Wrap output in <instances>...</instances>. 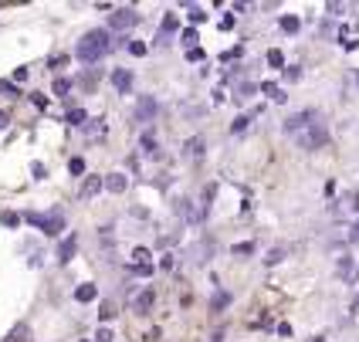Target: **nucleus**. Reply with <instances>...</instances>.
Here are the masks:
<instances>
[{
  "instance_id": "f257e3e1",
  "label": "nucleus",
  "mask_w": 359,
  "mask_h": 342,
  "mask_svg": "<svg viewBox=\"0 0 359 342\" xmlns=\"http://www.w3.org/2000/svg\"><path fill=\"white\" fill-rule=\"evenodd\" d=\"M109 51H112L109 31H88V34L79 41V48H75V55H79L81 61H88V64H95L99 58H105Z\"/></svg>"
},
{
  "instance_id": "f03ea898",
  "label": "nucleus",
  "mask_w": 359,
  "mask_h": 342,
  "mask_svg": "<svg viewBox=\"0 0 359 342\" xmlns=\"http://www.w3.org/2000/svg\"><path fill=\"white\" fill-rule=\"evenodd\" d=\"M292 139L299 142L302 149H319V146H325V142H329V132H325V125H322L319 119H312L305 129H299Z\"/></svg>"
},
{
  "instance_id": "7ed1b4c3",
  "label": "nucleus",
  "mask_w": 359,
  "mask_h": 342,
  "mask_svg": "<svg viewBox=\"0 0 359 342\" xmlns=\"http://www.w3.org/2000/svg\"><path fill=\"white\" fill-rule=\"evenodd\" d=\"M27 221H31V224H38L41 231H44V234H51V238L65 231V221H61V214H58V210H55V214H48V217H41V214H27Z\"/></svg>"
},
{
  "instance_id": "20e7f679",
  "label": "nucleus",
  "mask_w": 359,
  "mask_h": 342,
  "mask_svg": "<svg viewBox=\"0 0 359 342\" xmlns=\"http://www.w3.org/2000/svg\"><path fill=\"white\" fill-rule=\"evenodd\" d=\"M109 24H112V31H129V27L140 24V14L129 11V7H122V11H116V14L109 18Z\"/></svg>"
},
{
  "instance_id": "39448f33",
  "label": "nucleus",
  "mask_w": 359,
  "mask_h": 342,
  "mask_svg": "<svg viewBox=\"0 0 359 342\" xmlns=\"http://www.w3.org/2000/svg\"><path fill=\"white\" fill-rule=\"evenodd\" d=\"M156 112H160V105H156L153 95H142V99L136 102V122H153Z\"/></svg>"
},
{
  "instance_id": "423d86ee",
  "label": "nucleus",
  "mask_w": 359,
  "mask_h": 342,
  "mask_svg": "<svg viewBox=\"0 0 359 342\" xmlns=\"http://www.w3.org/2000/svg\"><path fill=\"white\" fill-rule=\"evenodd\" d=\"M156 305V292L153 288H142L140 295L133 299V308H136V315H149V308Z\"/></svg>"
},
{
  "instance_id": "0eeeda50",
  "label": "nucleus",
  "mask_w": 359,
  "mask_h": 342,
  "mask_svg": "<svg viewBox=\"0 0 359 342\" xmlns=\"http://www.w3.org/2000/svg\"><path fill=\"white\" fill-rule=\"evenodd\" d=\"M312 119H319V116H316V112H299V116H292V119L285 122V132H288V136H295V132H299V129H305Z\"/></svg>"
},
{
  "instance_id": "6e6552de",
  "label": "nucleus",
  "mask_w": 359,
  "mask_h": 342,
  "mask_svg": "<svg viewBox=\"0 0 359 342\" xmlns=\"http://www.w3.org/2000/svg\"><path fill=\"white\" fill-rule=\"evenodd\" d=\"M112 85H116V92L126 95V92L133 88V71H129V68H116V71H112Z\"/></svg>"
},
{
  "instance_id": "1a4fd4ad",
  "label": "nucleus",
  "mask_w": 359,
  "mask_h": 342,
  "mask_svg": "<svg viewBox=\"0 0 359 342\" xmlns=\"http://www.w3.org/2000/svg\"><path fill=\"white\" fill-rule=\"evenodd\" d=\"M173 210H177V217H187V221H194V224L203 217V210H194V203L190 200H177L173 203Z\"/></svg>"
},
{
  "instance_id": "9d476101",
  "label": "nucleus",
  "mask_w": 359,
  "mask_h": 342,
  "mask_svg": "<svg viewBox=\"0 0 359 342\" xmlns=\"http://www.w3.org/2000/svg\"><path fill=\"white\" fill-rule=\"evenodd\" d=\"M102 186H105V190H112V193H126V186H129V180H126L122 173H109V177L102 180Z\"/></svg>"
},
{
  "instance_id": "9b49d317",
  "label": "nucleus",
  "mask_w": 359,
  "mask_h": 342,
  "mask_svg": "<svg viewBox=\"0 0 359 342\" xmlns=\"http://www.w3.org/2000/svg\"><path fill=\"white\" fill-rule=\"evenodd\" d=\"M75 247H79V238H75V234H72V238H65V241H61V247H58V261H61V264L72 261Z\"/></svg>"
},
{
  "instance_id": "f8f14e48",
  "label": "nucleus",
  "mask_w": 359,
  "mask_h": 342,
  "mask_svg": "<svg viewBox=\"0 0 359 342\" xmlns=\"http://www.w3.org/2000/svg\"><path fill=\"white\" fill-rule=\"evenodd\" d=\"M102 190V177H88V180L81 183V190H79V197L81 200H88V197H95Z\"/></svg>"
},
{
  "instance_id": "ddd939ff",
  "label": "nucleus",
  "mask_w": 359,
  "mask_h": 342,
  "mask_svg": "<svg viewBox=\"0 0 359 342\" xmlns=\"http://www.w3.org/2000/svg\"><path fill=\"white\" fill-rule=\"evenodd\" d=\"M173 31H180V14H166V18H163V27H160V41H166Z\"/></svg>"
},
{
  "instance_id": "4468645a",
  "label": "nucleus",
  "mask_w": 359,
  "mask_h": 342,
  "mask_svg": "<svg viewBox=\"0 0 359 342\" xmlns=\"http://www.w3.org/2000/svg\"><path fill=\"white\" fill-rule=\"evenodd\" d=\"M183 153H187L190 160H194V156H200V153H203V136H194V139L183 142Z\"/></svg>"
},
{
  "instance_id": "2eb2a0df",
  "label": "nucleus",
  "mask_w": 359,
  "mask_h": 342,
  "mask_svg": "<svg viewBox=\"0 0 359 342\" xmlns=\"http://www.w3.org/2000/svg\"><path fill=\"white\" fill-rule=\"evenodd\" d=\"M95 295H99V288H95V285H79V292H75V299H79V302H92Z\"/></svg>"
},
{
  "instance_id": "dca6fc26",
  "label": "nucleus",
  "mask_w": 359,
  "mask_h": 342,
  "mask_svg": "<svg viewBox=\"0 0 359 342\" xmlns=\"http://www.w3.org/2000/svg\"><path fill=\"white\" fill-rule=\"evenodd\" d=\"M261 92H264V95H271L275 102H285V92H281L275 81H261Z\"/></svg>"
},
{
  "instance_id": "f3484780",
  "label": "nucleus",
  "mask_w": 359,
  "mask_h": 342,
  "mask_svg": "<svg viewBox=\"0 0 359 342\" xmlns=\"http://www.w3.org/2000/svg\"><path fill=\"white\" fill-rule=\"evenodd\" d=\"M133 264H153V254H149V247H136V251H133Z\"/></svg>"
},
{
  "instance_id": "a211bd4d",
  "label": "nucleus",
  "mask_w": 359,
  "mask_h": 342,
  "mask_svg": "<svg viewBox=\"0 0 359 342\" xmlns=\"http://www.w3.org/2000/svg\"><path fill=\"white\" fill-rule=\"evenodd\" d=\"M129 275H140V278H149V275H153V264H129Z\"/></svg>"
},
{
  "instance_id": "6ab92c4d",
  "label": "nucleus",
  "mask_w": 359,
  "mask_h": 342,
  "mask_svg": "<svg viewBox=\"0 0 359 342\" xmlns=\"http://www.w3.org/2000/svg\"><path fill=\"white\" fill-rule=\"evenodd\" d=\"M268 64H271V68H285V55H281L278 48H271V51H268Z\"/></svg>"
},
{
  "instance_id": "aec40b11",
  "label": "nucleus",
  "mask_w": 359,
  "mask_h": 342,
  "mask_svg": "<svg viewBox=\"0 0 359 342\" xmlns=\"http://www.w3.org/2000/svg\"><path fill=\"white\" fill-rule=\"evenodd\" d=\"M281 75H285V81H299L302 78V71L295 68V64H285V68H281Z\"/></svg>"
},
{
  "instance_id": "412c9836",
  "label": "nucleus",
  "mask_w": 359,
  "mask_h": 342,
  "mask_svg": "<svg viewBox=\"0 0 359 342\" xmlns=\"http://www.w3.org/2000/svg\"><path fill=\"white\" fill-rule=\"evenodd\" d=\"M281 31L295 34V31H299V18H281Z\"/></svg>"
},
{
  "instance_id": "4be33fe9",
  "label": "nucleus",
  "mask_w": 359,
  "mask_h": 342,
  "mask_svg": "<svg viewBox=\"0 0 359 342\" xmlns=\"http://www.w3.org/2000/svg\"><path fill=\"white\" fill-rule=\"evenodd\" d=\"M234 254H238V258H244V254H255V244H251V241L234 244Z\"/></svg>"
},
{
  "instance_id": "5701e85b",
  "label": "nucleus",
  "mask_w": 359,
  "mask_h": 342,
  "mask_svg": "<svg viewBox=\"0 0 359 342\" xmlns=\"http://www.w3.org/2000/svg\"><path fill=\"white\" fill-rule=\"evenodd\" d=\"M183 44H187V48H197V31H194V27L183 31Z\"/></svg>"
},
{
  "instance_id": "b1692460",
  "label": "nucleus",
  "mask_w": 359,
  "mask_h": 342,
  "mask_svg": "<svg viewBox=\"0 0 359 342\" xmlns=\"http://www.w3.org/2000/svg\"><path fill=\"white\" fill-rule=\"evenodd\" d=\"M68 122H72V125H81V122H85V109H72V112H68Z\"/></svg>"
},
{
  "instance_id": "393cba45",
  "label": "nucleus",
  "mask_w": 359,
  "mask_h": 342,
  "mask_svg": "<svg viewBox=\"0 0 359 342\" xmlns=\"http://www.w3.org/2000/svg\"><path fill=\"white\" fill-rule=\"evenodd\" d=\"M248 122H251V116H238V119L231 122V129H234V132H244V129H248Z\"/></svg>"
},
{
  "instance_id": "a878e982",
  "label": "nucleus",
  "mask_w": 359,
  "mask_h": 342,
  "mask_svg": "<svg viewBox=\"0 0 359 342\" xmlns=\"http://www.w3.org/2000/svg\"><path fill=\"white\" fill-rule=\"evenodd\" d=\"M68 88H72V81H68V78L55 81V95H68Z\"/></svg>"
},
{
  "instance_id": "bb28decb",
  "label": "nucleus",
  "mask_w": 359,
  "mask_h": 342,
  "mask_svg": "<svg viewBox=\"0 0 359 342\" xmlns=\"http://www.w3.org/2000/svg\"><path fill=\"white\" fill-rule=\"evenodd\" d=\"M142 149H146V153H153V149H156V136H153V132H146V136H142Z\"/></svg>"
},
{
  "instance_id": "cd10ccee",
  "label": "nucleus",
  "mask_w": 359,
  "mask_h": 342,
  "mask_svg": "<svg viewBox=\"0 0 359 342\" xmlns=\"http://www.w3.org/2000/svg\"><path fill=\"white\" fill-rule=\"evenodd\" d=\"M129 51H133L136 58H142V55H146V44H142V41H129Z\"/></svg>"
},
{
  "instance_id": "c85d7f7f",
  "label": "nucleus",
  "mask_w": 359,
  "mask_h": 342,
  "mask_svg": "<svg viewBox=\"0 0 359 342\" xmlns=\"http://www.w3.org/2000/svg\"><path fill=\"white\" fill-rule=\"evenodd\" d=\"M281 258H285V247H275V251H271V254H268L264 261H268V264H278Z\"/></svg>"
},
{
  "instance_id": "c756f323",
  "label": "nucleus",
  "mask_w": 359,
  "mask_h": 342,
  "mask_svg": "<svg viewBox=\"0 0 359 342\" xmlns=\"http://www.w3.org/2000/svg\"><path fill=\"white\" fill-rule=\"evenodd\" d=\"M339 275L342 278H349V275H353V261H349V258H342L339 261Z\"/></svg>"
},
{
  "instance_id": "7c9ffc66",
  "label": "nucleus",
  "mask_w": 359,
  "mask_h": 342,
  "mask_svg": "<svg viewBox=\"0 0 359 342\" xmlns=\"http://www.w3.org/2000/svg\"><path fill=\"white\" fill-rule=\"evenodd\" d=\"M190 20H194V24H203V20H207V14H203L200 7H190Z\"/></svg>"
},
{
  "instance_id": "2f4dec72",
  "label": "nucleus",
  "mask_w": 359,
  "mask_h": 342,
  "mask_svg": "<svg viewBox=\"0 0 359 342\" xmlns=\"http://www.w3.org/2000/svg\"><path fill=\"white\" fill-rule=\"evenodd\" d=\"M68 170H72V173H75V177H79V173H85V163H81L79 156H75V160L68 163Z\"/></svg>"
},
{
  "instance_id": "473e14b6",
  "label": "nucleus",
  "mask_w": 359,
  "mask_h": 342,
  "mask_svg": "<svg viewBox=\"0 0 359 342\" xmlns=\"http://www.w3.org/2000/svg\"><path fill=\"white\" fill-rule=\"evenodd\" d=\"M0 92H4V95H20L18 88H14V85H7V81H0Z\"/></svg>"
},
{
  "instance_id": "72a5a7b5",
  "label": "nucleus",
  "mask_w": 359,
  "mask_h": 342,
  "mask_svg": "<svg viewBox=\"0 0 359 342\" xmlns=\"http://www.w3.org/2000/svg\"><path fill=\"white\" fill-rule=\"evenodd\" d=\"M187 58H190V61H203V51H200V48H190V51H187Z\"/></svg>"
},
{
  "instance_id": "f704fd0d",
  "label": "nucleus",
  "mask_w": 359,
  "mask_h": 342,
  "mask_svg": "<svg viewBox=\"0 0 359 342\" xmlns=\"http://www.w3.org/2000/svg\"><path fill=\"white\" fill-rule=\"evenodd\" d=\"M112 315H116V312H112V305H102L99 308V319H112Z\"/></svg>"
},
{
  "instance_id": "c9c22d12",
  "label": "nucleus",
  "mask_w": 359,
  "mask_h": 342,
  "mask_svg": "<svg viewBox=\"0 0 359 342\" xmlns=\"http://www.w3.org/2000/svg\"><path fill=\"white\" fill-rule=\"evenodd\" d=\"M227 302H231V299H227V295H224V292H220L217 299H214V308H217V312H220V308H224V305H227Z\"/></svg>"
},
{
  "instance_id": "e433bc0d",
  "label": "nucleus",
  "mask_w": 359,
  "mask_h": 342,
  "mask_svg": "<svg viewBox=\"0 0 359 342\" xmlns=\"http://www.w3.org/2000/svg\"><path fill=\"white\" fill-rule=\"evenodd\" d=\"M95 342H112V332H109V329H99V336H95Z\"/></svg>"
},
{
  "instance_id": "4c0bfd02",
  "label": "nucleus",
  "mask_w": 359,
  "mask_h": 342,
  "mask_svg": "<svg viewBox=\"0 0 359 342\" xmlns=\"http://www.w3.org/2000/svg\"><path fill=\"white\" fill-rule=\"evenodd\" d=\"M18 221H20L18 214H4V224H7V227H18Z\"/></svg>"
},
{
  "instance_id": "58836bf2",
  "label": "nucleus",
  "mask_w": 359,
  "mask_h": 342,
  "mask_svg": "<svg viewBox=\"0 0 359 342\" xmlns=\"http://www.w3.org/2000/svg\"><path fill=\"white\" fill-rule=\"evenodd\" d=\"M7 122H11V119H7V112H0V129H4Z\"/></svg>"
},
{
  "instance_id": "ea45409f",
  "label": "nucleus",
  "mask_w": 359,
  "mask_h": 342,
  "mask_svg": "<svg viewBox=\"0 0 359 342\" xmlns=\"http://www.w3.org/2000/svg\"><path fill=\"white\" fill-rule=\"evenodd\" d=\"M356 278H359V275H356Z\"/></svg>"
}]
</instances>
